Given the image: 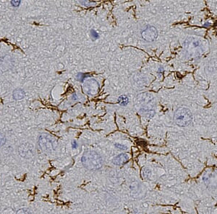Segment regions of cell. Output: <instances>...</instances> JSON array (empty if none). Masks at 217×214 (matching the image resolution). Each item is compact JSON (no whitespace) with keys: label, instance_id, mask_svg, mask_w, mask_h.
<instances>
[{"label":"cell","instance_id":"6da1fadb","mask_svg":"<svg viewBox=\"0 0 217 214\" xmlns=\"http://www.w3.org/2000/svg\"><path fill=\"white\" fill-rule=\"evenodd\" d=\"M82 163L87 169L97 170L102 167L103 160L98 153L93 151H88L83 154Z\"/></svg>","mask_w":217,"mask_h":214},{"label":"cell","instance_id":"7a4b0ae2","mask_svg":"<svg viewBox=\"0 0 217 214\" xmlns=\"http://www.w3.org/2000/svg\"><path fill=\"white\" fill-rule=\"evenodd\" d=\"M193 116L189 109L186 108H179L174 113V121L180 127L189 126L192 122Z\"/></svg>","mask_w":217,"mask_h":214},{"label":"cell","instance_id":"3957f363","mask_svg":"<svg viewBox=\"0 0 217 214\" xmlns=\"http://www.w3.org/2000/svg\"><path fill=\"white\" fill-rule=\"evenodd\" d=\"M203 182L207 187H217V172L208 171L206 172L203 177Z\"/></svg>","mask_w":217,"mask_h":214},{"label":"cell","instance_id":"277c9868","mask_svg":"<svg viewBox=\"0 0 217 214\" xmlns=\"http://www.w3.org/2000/svg\"><path fill=\"white\" fill-rule=\"evenodd\" d=\"M141 35L145 41L148 42H152L157 38L158 32L155 27L152 25H148L141 32Z\"/></svg>","mask_w":217,"mask_h":214},{"label":"cell","instance_id":"5b68a950","mask_svg":"<svg viewBox=\"0 0 217 214\" xmlns=\"http://www.w3.org/2000/svg\"><path fill=\"white\" fill-rule=\"evenodd\" d=\"M99 84L96 80L93 79H88L83 84V90L88 94H95L98 92Z\"/></svg>","mask_w":217,"mask_h":214},{"label":"cell","instance_id":"8992f818","mask_svg":"<svg viewBox=\"0 0 217 214\" xmlns=\"http://www.w3.org/2000/svg\"><path fill=\"white\" fill-rule=\"evenodd\" d=\"M39 144L41 148L44 152H46V151H51L52 150V143L49 138H46L45 136H42L39 140Z\"/></svg>","mask_w":217,"mask_h":214},{"label":"cell","instance_id":"52a82bcc","mask_svg":"<svg viewBox=\"0 0 217 214\" xmlns=\"http://www.w3.org/2000/svg\"><path fill=\"white\" fill-rule=\"evenodd\" d=\"M129 160L128 155L126 154H120L117 156L113 160V163L117 166H122L126 164Z\"/></svg>","mask_w":217,"mask_h":214},{"label":"cell","instance_id":"ba28073f","mask_svg":"<svg viewBox=\"0 0 217 214\" xmlns=\"http://www.w3.org/2000/svg\"><path fill=\"white\" fill-rule=\"evenodd\" d=\"M25 96V92L22 89L17 88L13 92V97H14L15 100H21Z\"/></svg>","mask_w":217,"mask_h":214},{"label":"cell","instance_id":"9c48e42d","mask_svg":"<svg viewBox=\"0 0 217 214\" xmlns=\"http://www.w3.org/2000/svg\"><path fill=\"white\" fill-rule=\"evenodd\" d=\"M129 102V99L127 96L125 95H122L119 97V103L123 106L127 105V103Z\"/></svg>","mask_w":217,"mask_h":214},{"label":"cell","instance_id":"30bf717a","mask_svg":"<svg viewBox=\"0 0 217 214\" xmlns=\"http://www.w3.org/2000/svg\"><path fill=\"white\" fill-rule=\"evenodd\" d=\"M16 214H31V212L28 208H22L18 210Z\"/></svg>","mask_w":217,"mask_h":214},{"label":"cell","instance_id":"8fae6325","mask_svg":"<svg viewBox=\"0 0 217 214\" xmlns=\"http://www.w3.org/2000/svg\"><path fill=\"white\" fill-rule=\"evenodd\" d=\"M90 35H91V37L93 38L94 40L97 39L98 38V33L94 30H91L90 31Z\"/></svg>","mask_w":217,"mask_h":214},{"label":"cell","instance_id":"7c38bea8","mask_svg":"<svg viewBox=\"0 0 217 214\" xmlns=\"http://www.w3.org/2000/svg\"><path fill=\"white\" fill-rule=\"evenodd\" d=\"M5 141H6V138H5V136L0 134V146H3L5 144Z\"/></svg>","mask_w":217,"mask_h":214},{"label":"cell","instance_id":"4fadbf2b","mask_svg":"<svg viewBox=\"0 0 217 214\" xmlns=\"http://www.w3.org/2000/svg\"><path fill=\"white\" fill-rule=\"evenodd\" d=\"M20 4V1H12V2H11V5L13 7H18Z\"/></svg>","mask_w":217,"mask_h":214},{"label":"cell","instance_id":"5bb4252c","mask_svg":"<svg viewBox=\"0 0 217 214\" xmlns=\"http://www.w3.org/2000/svg\"><path fill=\"white\" fill-rule=\"evenodd\" d=\"M115 146H116L117 148H119V149H126L125 146H122V145H119V144H116V145H115Z\"/></svg>","mask_w":217,"mask_h":214},{"label":"cell","instance_id":"9a60e30c","mask_svg":"<svg viewBox=\"0 0 217 214\" xmlns=\"http://www.w3.org/2000/svg\"><path fill=\"white\" fill-rule=\"evenodd\" d=\"M73 147L74 148H76L77 147V144H76V141H74V143H73Z\"/></svg>","mask_w":217,"mask_h":214}]
</instances>
